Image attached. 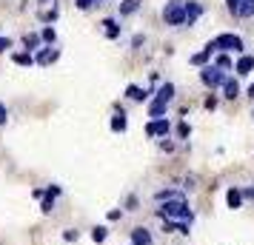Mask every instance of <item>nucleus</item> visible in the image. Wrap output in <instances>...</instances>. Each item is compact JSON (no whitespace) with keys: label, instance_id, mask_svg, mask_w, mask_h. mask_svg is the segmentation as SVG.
I'll return each instance as SVG.
<instances>
[{"label":"nucleus","instance_id":"f257e3e1","mask_svg":"<svg viewBox=\"0 0 254 245\" xmlns=\"http://www.w3.org/2000/svg\"><path fill=\"white\" fill-rule=\"evenodd\" d=\"M157 217H160V220H180V222H189V225H191V220H194V214H191V208H189V199L186 197L166 199L160 208H157Z\"/></svg>","mask_w":254,"mask_h":245},{"label":"nucleus","instance_id":"f03ea898","mask_svg":"<svg viewBox=\"0 0 254 245\" xmlns=\"http://www.w3.org/2000/svg\"><path fill=\"white\" fill-rule=\"evenodd\" d=\"M211 43V49L214 51H243V37L240 35H231V32H226V35H217L214 40H208Z\"/></svg>","mask_w":254,"mask_h":245},{"label":"nucleus","instance_id":"7ed1b4c3","mask_svg":"<svg viewBox=\"0 0 254 245\" xmlns=\"http://www.w3.org/2000/svg\"><path fill=\"white\" fill-rule=\"evenodd\" d=\"M226 71H220L217 66H211V63H206V66H200V80H203V86H208V89H220L223 83H226Z\"/></svg>","mask_w":254,"mask_h":245},{"label":"nucleus","instance_id":"20e7f679","mask_svg":"<svg viewBox=\"0 0 254 245\" xmlns=\"http://www.w3.org/2000/svg\"><path fill=\"white\" fill-rule=\"evenodd\" d=\"M163 20L166 26H183V0H169L163 6Z\"/></svg>","mask_w":254,"mask_h":245},{"label":"nucleus","instance_id":"39448f33","mask_svg":"<svg viewBox=\"0 0 254 245\" xmlns=\"http://www.w3.org/2000/svg\"><path fill=\"white\" fill-rule=\"evenodd\" d=\"M169 131H172V123L166 117H157V120H151L149 126H146L149 137H169Z\"/></svg>","mask_w":254,"mask_h":245},{"label":"nucleus","instance_id":"423d86ee","mask_svg":"<svg viewBox=\"0 0 254 245\" xmlns=\"http://www.w3.org/2000/svg\"><path fill=\"white\" fill-rule=\"evenodd\" d=\"M200 14H203V3H197V0H189L183 3V23L194 26L200 20Z\"/></svg>","mask_w":254,"mask_h":245},{"label":"nucleus","instance_id":"0eeeda50","mask_svg":"<svg viewBox=\"0 0 254 245\" xmlns=\"http://www.w3.org/2000/svg\"><path fill=\"white\" fill-rule=\"evenodd\" d=\"M131 245H154V240H151V231H149V228H143V225L131 228Z\"/></svg>","mask_w":254,"mask_h":245},{"label":"nucleus","instance_id":"6e6552de","mask_svg":"<svg viewBox=\"0 0 254 245\" xmlns=\"http://www.w3.org/2000/svg\"><path fill=\"white\" fill-rule=\"evenodd\" d=\"M174 92H177V89H174V83H163L160 89H157V94H154V100L169 105V103L174 100Z\"/></svg>","mask_w":254,"mask_h":245},{"label":"nucleus","instance_id":"1a4fd4ad","mask_svg":"<svg viewBox=\"0 0 254 245\" xmlns=\"http://www.w3.org/2000/svg\"><path fill=\"white\" fill-rule=\"evenodd\" d=\"M58 57H60V51H58V49L46 46V49H40V51H37L35 63H40V66H49V63H55V60H58Z\"/></svg>","mask_w":254,"mask_h":245},{"label":"nucleus","instance_id":"9d476101","mask_svg":"<svg viewBox=\"0 0 254 245\" xmlns=\"http://www.w3.org/2000/svg\"><path fill=\"white\" fill-rule=\"evenodd\" d=\"M220 89H223V97L226 100H237L240 97V86H237V80H231V77H226V83Z\"/></svg>","mask_w":254,"mask_h":245},{"label":"nucleus","instance_id":"9b49d317","mask_svg":"<svg viewBox=\"0 0 254 245\" xmlns=\"http://www.w3.org/2000/svg\"><path fill=\"white\" fill-rule=\"evenodd\" d=\"M149 89H140V86H134V83H131V86H128L126 89V97L128 100H134V103H143V100H149Z\"/></svg>","mask_w":254,"mask_h":245},{"label":"nucleus","instance_id":"f8f14e48","mask_svg":"<svg viewBox=\"0 0 254 245\" xmlns=\"http://www.w3.org/2000/svg\"><path fill=\"white\" fill-rule=\"evenodd\" d=\"M128 120H126V111L120 108V105H115V117H112V131H126Z\"/></svg>","mask_w":254,"mask_h":245},{"label":"nucleus","instance_id":"ddd939ff","mask_svg":"<svg viewBox=\"0 0 254 245\" xmlns=\"http://www.w3.org/2000/svg\"><path fill=\"white\" fill-rule=\"evenodd\" d=\"M226 202H229V208L234 211V208H240L243 205V191L237 186H231L229 191H226Z\"/></svg>","mask_w":254,"mask_h":245},{"label":"nucleus","instance_id":"4468645a","mask_svg":"<svg viewBox=\"0 0 254 245\" xmlns=\"http://www.w3.org/2000/svg\"><path fill=\"white\" fill-rule=\"evenodd\" d=\"M234 71H237V74H243V77H246V74H252V71H254V57H252V54H243V57L237 60Z\"/></svg>","mask_w":254,"mask_h":245},{"label":"nucleus","instance_id":"2eb2a0df","mask_svg":"<svg viewBox=\"0 0 254 245\" xmlns=\"http://www.w3.org/2000/svg\"><path fill=\"white\" fill-rule=\"evenodd\" d=\"M211 54H214V49H211V43H208L203 51H197V54H191V66H206L208 60H211Z\"/></svg>","mask_w":254,"mask_h":245},{"label":"nucleus","instance_id":"dca6fc26","mask_svg":"<svg viewBox=\"0 0 254 245\" xmlns=\"http://www.w3.org/2000/svg\"><path fill=\"white\" fill-rule=\"evenodd\" d=\"M237 17H254V0H240L237 9H234Z\"/></svg>","mask_w":254,"mask_h":245},{"label":"nucleus","instance_id":"f3484780","mask_svg":"<svg viewBox=\"0 0 254 245\" xmlns=\"http://www.w3.org/2000/svg\"><path fill=\"white\" fill-rule=\"evenodd\" d=\"M183 194L180 191H174V188H160V191H154V199L157 202H166V199H180Z\"/></svg>","mask_w":254,"mask_h":245},{"label":"nucleus","instance_id":"a211bd4d","mask_svg":"<svg viewBox=\"0 0 254 245\" xmlns=\"http://www.w3.org/2000/svg\"><path fill=\"white\" fill-rule=\"evenodd\" d=\"M103 26H106V37H109V40H117V37H120V26H117V20L106 17Z\"/></svg>","mask_w":254,"mask_h":245},{"label":"nucleus","instance_id":"6ab92c4d","mask_svg":"<svg viewBox=\"0 0 254 245\" xmlns=\"http://www.w3.org/2000/svg\"><path fill=\"white\" fill-rule=\"evenodd\" d=\"M140 9V0H123L120 3V17H128V14H134Z\"/></svg>","mask_w":254,"mask_h":245},{"label":"nucleus","instance_id":"aec40b11","mask_svg":"<svg viewBox=\"0 0 254 245\" xmlns=\"http://www.w3.org/2000/svg\"><path fill=\"white\" fill-rule=\"evenodd\" d=\"M55 40H58V32H55L52 26H43V32H40V43H46V46H55Z\"/></svg>","mask_w":254,"mask_h":245},{"label":"nucleus","instance_id":"412c9836","mask_svg":"<svg viewBox=\"0 0 254 245\" xmlns=\"http://www.w3.org/2000/svg\"><path fill=\"white\" fill-rule=\"evenodd\" d=\"M12 60L17 66H35V54H29V51H17V54H12Z\"/></svg>","mask_w":254,"mask_h":245},{"label":"nucleus","instance_id":"4be33fe9","mask_svg":"<svg viewBox=\"0 0 254 245\" xmlns=\"http://www.w3.org/2000/svg\"><path fill=\"white\" fill-rule=\"evenodd\" d=\"M23 46H26V51L32 54L35 49H40V35H23Z\"/></svg>","mask_w":254,"mask_h":245},{"label":"nucleus","instance_id":"5701e85b","mask_svg":"<svg viewBox=\"0 0 254 245\" xmlns=\"http://www.w3.org/2000/svg\"><path fill=\"white\" fill-rule=\"evenodd\" d=\"M214 66H217L220 71H231L234 69V63H231L229 54H217V60H214Z\"/></svg>","mask_w":254,"mask_h":245},{"label":"nucleus","instance_id":"b1692460","mask_svg":"<svg viewBox=\"0 0 254 245\" xmlns=\"http://www.w3.org/2000/svg\"><path fill=\"white\" fill-rule=\"evenodd\" d=\"M166 108H169L166 103H157V100H151V105H149V117H154V120H157V117L166 114Z\"/></svg>","mask_w":254,"mask_h":245},{"label":"nucleus","instance_id":"393cba45","mask_svg":"<svg viewBox=\"0 0 254 245\" xmlns=\"http://www.w3.org/2000/svg\"><path fill=\"white\" fill-rule=\"evenodd\" d=\"M106 237H109V228H106V225H94L92 228V240L94 243H106Z\"/></svg>","mask_w":254,"mask_h":245},{"label":"nucleus","instance_id":"a878e982","mask_svg":"<svg viewBox=\"0 0 254 245\" xmlns=\"http://www.w3.org/2000/svg\"><path fill=\"white\" fill-rule=\"evenodd\" d=\"M52 208H55V197H46V194H43V199H40V211H43V214H52Z\"/></svg>","mask_w":254,"mask_h":245},{"label":"nucleus","instance_id":"bb28decb","mask_svg":"<svg viewBox=\"0 0 254 245\" xmlns=\"http://www.w3.org/2000/svg\"><path fill=\"white\" fill-rule=\"evenodd\" d=\"M63 240H66V243H77V240H80V231H77V228H66V231H63Z\"/></svg>","mask_w":254,"mask_h":245},{"label":"nucleus","instance_id":"cd10ccee","mask_svg":"<svg viewBox=\"0 0 254 245\" xmlns=\"http://www.w3.org/2000/svg\"><path fill=\"white\" fill-rule=\"evenodd\" d=\"M189 231H191V225H189V222L174 220V234H186V237H189Z\"/></svg>","mask_w":254,"mask_h":245},{"label":"nucleus","instance_id":"c85d7f7f","mask_svg":"<svg viewBox=\"0 0 254 245\" xmlns=\"http://www.w3.org/2000/svg\"><path fill=\"white\" fill-rule=\"evenodd\" d=\"M189 134H191V126H189V123H180V126H177V137H180V140H186V137H189Z\"/></svg>","mask_w":254,"mask_h":245},{"label":"nucleus","instance_id":"c756f323","mask_svg":"<svg viewBox=\"0 0 254 245\" xmlns=\"http://www.w3.org/2000/svg\"><path fill=\"white\" fill-rule=\"evenodd\" d=\"M74 6H77L80 12H89V9L94 6V0H74Z\"/></svg>","mask_w":254,"mask_h":245},{"label":"nucleus","instance_id":"7c9ffc66","mask_svg":"<svg viewBox=\"0 0 254 245\" xmlns=\"http://www.w3.org/2000/svg\"><path fill=\"white\" fill-rule=\"evenodd\" d=\"M40 20H46V23H55V20H58V9H52V12H43V14H40Z\"/></svg>","mask_w":254,"mask_h":245},{"label":"nucleus","instance_id":"2f4dec72","mask_svg":"<svg viewBox=\"0 0 254 245\" xmlns=\"http://www.w3.org/2000/svg\"><path fill=\"white\" fill-rule=\"evenodd\" d=\"M43 194H46V197H60V194H63V188H60V186H49Z\"/></svg>","mask_w":254,"mask_h":245},{"label":"nucleus","instance_id":"473e14b6","mask_svg":"<svg viewBox=\"0 0 254 245\" xmlns=\"http://www.w3.org/2000/svg\"><path fill=\"white\" fill-rule=\"evenodd\" d=\"M6 120H9V108L6 103H0V126H6Z\"/></svg>","mask_w":254,"mask_h":245},{"label":"nucleus","instance_id":"72a5a7b5","mask_svg":"<svg viewBox=\"0 0 254 245\" xmlns=\"http://www.w3.org/2000/svg\"><path fill=\"white\" fill-rule=\"evenodd\" d=\"M9 49H12V40H9V37H0V54L9 51Z\"/></svg>","mask_w":254,"mask_h":245},{"label":"nucleus","instance_id":"f704fd0d","mask_svg":"<svg viewBox=\"0 0 254 245\" xmlns=\"http://www.w3.org/2000/svg\"><path fill=\"white\" fill-rule=\"evenodd\" d=\"M163 231H166V234H174V220H163Z\"/></svg>","mask_w":254,"mask_h":245},{"label":"nucleus","instance_id":"c9c22d12","mask_svg":"<svg viewBox=\"0 0 254 245\" xmlns=\"http://www.w3.org/2000/svg\"><path fill=\"white\" fill-rule=\"evenodd\" d=\"M120 217H123V211H120V208H112V211H109V220H112V222L120 220Z\"/></svg>","mask_w":254,"mask_h":245},{"label":"nucleus","instance_id":"e433bc0d","mask_svg":"<svg viewBox=\"0 0 254 245\" xmlns=\"http://www.w3.org/2000/svg\"><path fill=\"white\" fill-rule=\"evenodd\" d=\"M160 148H163V151H174V143H169L166 137H163V140H160Z\"/></svg>","mask_w":254,"mask_h":245},{"label":"nucleus","instance_id":"4c0bfd02","mask_svg":"<svg viewBox=\"0 0 254 245\" xmlns=\"http://www.w3.org/2000/svg\"><path fill=\"white\" fill-rule=\"evenodd\" d=\"M143 43H146V37H143V35H134V40H131V46H134V49H140Z\"/></svg>","mask_w":254,"mask_h":245},{"label":"nucleus","instance_id":"58836bf2","mask_svg":"<svg viewBox=\"0 0 254 245\" xmlns=\"http://www.w3.org/2000/svg\"><path fill=\"white\" fill-rule=\"evenodd\" d=\"M206 108H208V111H214V108H217V97H208V100H206Z\"/></svg>","mask_w":254,"mask_h":245},{"label":"nucleus","instance_id":"ea45409f","mask_svg":"<svg viewBox=\"0 0 254 245\" xmlns=\"http://www.w3.org/2000/svg\"><path fill=\"white\" fill-rule=\"evenodd\" d=\"M243 199H254V188H246L243 191Z\"/></svg>","mask_w":254,"mask_h":245},{"label":"nucleus","instance_id":"a19ab883","mask_svg":"<svg viewBox=\"0 0 254 245\" xmlns=\"http://www.w3.org/2000/svg\"><path fill=\"white\" fill-rule=\"evenodd\" d=\"M226 3H229V12L234 14V9H237V3H240V0H226Z\"/></svg>","mask_w":254,"mask_h":245},{"label":"nucleus","instance_id":"79ce46f5","mask_svg":"<svg viewBox=\"0 0 254 245\" xmlns=\"http://www.w3.org/2000/svg\"><path fill=\"white\" fill-rule=\"evenodd\" d=\"M249 94H252V97H254V83H252V86H249Z\"/></svg>","mask_w":254,"mask_h":245},{"label":"nucleus","instance_id":"37998d69","mask_svg":"<svg viewBox=\"0 0 254 245\" xmlns=\"http://www.w3.org/2000/svg\"><path fill=\"white\" fill-rule=\"evenodd\" d=\"M94 3H103V0H94Z\"/></svg>","mask_w":254,"mask_h":245}]
</instances>
